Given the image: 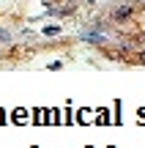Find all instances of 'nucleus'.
I'll return each mask as SVG.
<instances>
[{"instance_id": "1", "label": "nucleus", "mask_w": 145, "mask_h": 148, "mask_svg": "<svg viewBox=\"0 0 145 148\" xmlns=\"http://www.w3.org/2000/svg\"><path fill=\"white\" fill-rule=\"evenodd\" d=\"M115 19H129V16H131V8H129V5H120V8H115Z\"/></svg>"}, {"instance_id": "2", "label": "nucleus", "mask_w": 145, "mask_h": 148, "mask_svg": "<svg viewBox=\"0 0 145 148\" xmlns=\"http://www.w3.org/2000/svg\"><path fill=\"white\" fill-rule=\"evenodd\" d=\"M25 115H27L25 110H14V121H16V123H25V121H27Z\"/></svg>"}, {"instance_id": "3", "label": "nucleus", "mask_w": 145, "mask_h": 148, "mask_svg": "<svg viewBox=\"0 0 145 148\" xmlns=\"http://www.w3.org/2000/svg\"><path fill=\"white\" fill-rule=\"evenodd\" d=\"M96 121H99V123H107V121H112V118H110V112H107V110H101V112H99V118H96Z\"/></svg>"}, {"instance_id": "4", "label": "nucleus", "mask_w": 145, "mask_h": 148, "mask_svg": "<svg viewBox=\"0 0 145 148\" xmlns=\"http://www.w3.org/2000/svg\"><path fill=\"white\" fill-rule=\"evenodd\" d=\"M44 33H47V36H58V33H60V27H55V25H47V27H44Z\"/></svg>"}, {"instance_id": "5", "label": "nucleus", "mask_w": 145, "mask_h": 148, "mask_svg": "<svg viewBox=\"0 0 145 148\" xmlns=\"http://www.w3.org/2000/svg\"><path fill=\"white\" fill-rule=\"evenodd\" d=\"M140 123H145V110H140Z\"/></svg>"}, {"instance_id": "6", "label": "nucleus", "mask_w": 145, "mask_h": 148, "mask_svg": "<svg viewBox=\"0 0 145 148\" xmlns=\"http://www.w3.org/2000/svg\"><path fill=\"white\" fill-rule=\"evenodd\" d=\"M3 121H5V115H3V110H0V123H3Z\"/></svg>"}]
</instances>
